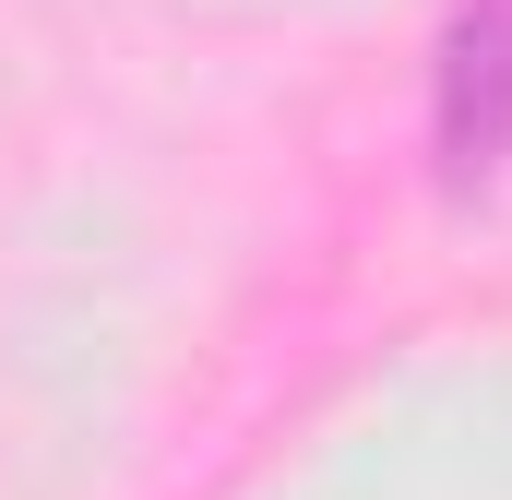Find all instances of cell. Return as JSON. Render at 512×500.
<instances>
[{
    "label": "cell",
    "mask_w": 512,
    "mask_h": 500,
    "mask_svg": "<svg viewBox=\"0 0 512 500\" xmlns=\"http://www.w3.org/2000/svg\"><path fill=\"white\" fill-rule=\"evenodd\" d=\"M441 167L501 179L512 167V0H453L441 36Z\"/></svg>",
    "instance_id": "1"
}]
</instances>
